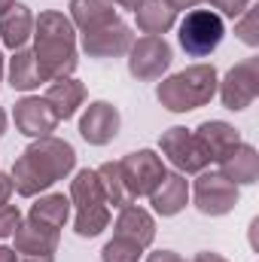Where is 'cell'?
<instances>
[{"instance_id": "cell-21", "label": "cell", "mask_w": 259, "mask_h": 262, "mask_svg": "<svg viewBox=\"0 0 259 262\" xmlns=\"http://www.w3.org/2000/svg\"><path fill=\"white\" fill-rule=\"evenodd\" d=\"M34 37V12L25 3H12V9L0 18V43L6 49H25V43Z\"/></svg>"}, {"instance_id": "cell-4", "label": "cell", "mask_w": 259, "mask_h": 262, "mask_svg": "<svg viewBox=\"0 0 259 262\" xmlns=\"http://www.w3.org/2000/svg\"><path fill=\"white\" fill-rule=\"evenodd\" d=\"M70 204L76 207L73 232L79 238H98L110 226V204L101 192L95 171H89V168L76 171V177L70 180Z\"/></svg>"}, {"instance_id": "cell-26", "label": "cell", "mask_w": 259, "mask_h": 262, "mask_svg": "<svg viewBox=\"0 0 259 262\" xmlns=\"http://www.w3.org/2000/svg\"><path fill=\"white\" fill-rule=\"evenodd\" d=\"M140 253H143V247H137L128 238L113 235L101 250V262H140Z\"/></svg>"}, {"instance_id": "cell-31", "label": "cell", "mask_w": 259, "mask_h": 262, "mask_svg": "<svg viewBox=\"0 0 259 262\" xmlns=\"http://www.w3.org/2000/svg\"><path fill=\"white\" fill-rule=\"evenodd\" d=\"M12 192H15V189H12V180H9V174H0V204H6Z\"/></svg>"}, {"instance_id": "cell-13", "label": "cell", "mask_w": 259, "mask_h": 262, "mask_svg": "<svg viewBox=\"0 0 259 262\" xmlns=\"http://www.w3.org/2000/svg\"><path fill=\"white\" fill-rule=\"evenodd\" d=\"M131 43H134V34L125 21H113L101 31H92V34H82V52L89 58H119V55H128Z\"/></svg>"}, {"instance_id": "cell-37", "label": "cell", "mask_w": 259, "mask_h": 262, "mask_svg": "<svg viewBox=\"0 0 259 262\" xmlns=\"http://www.w3.org/2000/svg\"><path fill=\"white\" fill-rule=\"evenodd\" d=\"M12 3H15V0H0V18H3V15L12 9Z\"/></svg>"}, {"instance_id": "cell-10", "label": "cell", "mask_w": 259, "mask_h": 262, "mask_svg": "<svg viewBox=\"0 0 259 262\" xmlns=\"http://www.w3.org/2000/svg\"><path fill=\"white\" fill-rule=\"evenodd\" d=\"M159 146H162V156L180 171V174H201L210 162L204 156V149L198 146L195 134L183 125H174L159 137Z\"/></svg>"}, {"instance_id": "cell-14", "label": "cell", "mask_w": 259, "mask_h": 262, "mask_svg": "<svg viewBox=\"0 0 259 262\" xmlns=\"http://www.w3.org/2000/svg\"><path fill=\"white\" fill-rule=\"evenodd\" d=\"M195 140H198V146L204 149V156H207V162H213V165H220L238 143H241V134L235 125H229V122H223V119H210V122H201L198 128L192 131Z\"/></svg>"}, {"instance_id": "cell-2", "label": "cell", "mask_w": 259, "mask_h": 262, "mask_svg": "<svg viewBox=\"0 0 259 262\" xmlns=\"http://www.w3.org/2000/svg\"><path fill=\"white\" fill-rule=\"evenodd\" d=\"M34 58L43 82H55L73 76L79 64L76 58V28L58 9H46L34 18Z\"/></svg>"}, {"instance_id": "cell-16", "label": "cell", "mask_w": 259, "mask_h": 262, "mask_svg": "<svg viewBox=\"0 0 259 262\" xmlns=\"http://www.w3.org/2000/svg\"><path fill=\"white\" fill-rule=\"evenodd\" d=\"M149 204L159 216H177L186 204H189V180L180 171H168L162 177V183L153 189Z\"/></svg>"}, {"instance_id": "cell-38", "label": "cell", "mask_w": 259, "mask_h": 262, "mask_svg": "<svg viewBox=\"0 0 259 262\" xmlns=\"http://www.w3.org/2000/svg\"><path fill=\"white\" fill-rule=\"evenodd\" d=\"M6 134V113H3V107H0V137Z\"/></svg>"}, {"instance_id": "cell-8", "label": "cell", "mask_w": 259, "mask_h": 262, "mask_svg": "<svg viewBox=\"0 0 259 262\" xmlns=\"http://www.w3.org/2000/svg\"><path fill=\"white\" fill-rule=\"evenodd\" d=\"M171 46L165 37H140L134 40L128 49V73L140 82H153V79H162V73L171 67Z\"/></svg>"}, {"instance_id": "cell-5", "label": "cell", "mask_w": 259, "mask_h": 262, "mask_svg": "<svg viewBox=\"0 0 259 262\" xmlns=\"http://www.w3.org/2000/svg\"><path fill=\"white\" fill-rule=\"evenodd\" d=\"M223 34H226V25H223L220 12H213V9H189L186 18L180 21L177 40H180L186 55L204 58L223 43Z\"/></svg>"}, {"instance_id": "cell-1", "label": "cell", "mask_w": 259, "mask_h": 262, "mask_svg": "<svg viewBox=\"0 0 259 262\" xmlns=\"http://www.w3.org/2000/svg\"><path fill=\"white\" fill-rule=\"evenodd\" d=\"M76 165V149L49 134V137H37L15 162H12V189L21 198H34L46 192L49 186H55L58 180H64Z\"/></svg>"}, {"instance_id": "cell-24", "label": "cell", "mask_w": 259, "mask_h": 262, "mask_svg": "<svg viewBox=\"0 0 259 262\" xmlns=\"http://www.w3.org/2000/svg\"><path fill=\"white\" fill-rule=\"evenodd\" d=\"M43 76H40V67L31 49H15V55L9 58V85L15 92H34L40 89Z\"/></svg>"}, {"instance_id": "cell-25", "label": "cell", "mask_w": 259, "mask_h": 262, "mask_svg": "<svg viewBox=\"0 0 259 262\" xmlns=\"http://www.w3.org/2000/svg\"><path fill=\"white\" fill-rule=\"evenodd\" d=\"M98 183H101V192L107 198L110 207H125V204H134L125 189V180H122V171H119V162H104L98 171Z\"/></svg>"}, {"instance_id": "cell-15", "label": "cell", "mask_w": 259, "mask_h": 262, "mask_svg": "<svg viewBox=\"0 0 259 262\" xmlns=\"http://www.w3.org/2000/svg\"><path fill=\"white\" fill-rule=\"evenodd\" d=\"M73 28L79 34L101 31L113 21H119V6L113 0H70V15Z\"/></svg>"}, {"instance_id": "cell-29", "label": "cell", "mask_w": 259, "mask_h": 262, "mask_svg": "<svg viewBox=\"0 0 259 262\" xmlns=\"http://www.w3.org/2000/svg\"><path fill=\"white\" fill-rule=\"evenodd\" d=\"M250 3H253V0H210V6H213V9H220L226 18H238Z\"/></svg>"}, {"instance_id": "cell-34", "label": "cell", "mask_w": 259, "mask_h": 262, "mask_svg": "<svg viewBox=\"0 0 259 262\" xmlns=\"http://www.w3.org/2000/svg\"><path fill=\"white\" fill-rule=\"evenodd\" d=\"M18 262H55L52 253H21Z\"/></svg>"}, {"instance_id": "cell-36", "label": "cell", "mask_w": 259, "mask_h": 262, "mask_svg": "<svg viewBox=\"0 0 259 262\" xmlns=\"http://www.w3.org/2000/svg\"><path fill=\"white\" fill-rule=\"evenodd\" d=\"M113 3H116V6H122V9H137L143 0H113Z\"/></svg>"}, {"instance_id": "cell-28", "label": "cell", "mask_w": 259, "mask_h": 262, "mask_svg": "<svg viewBox=\"0 0 259 262\" xmlns=\"http://www.w3.org/2000/svg\"><path fill=\"white\" fill-rule=\"evenodd\" d=\"M18 223H21V210L15 207V204H0V241L3 238H12V232L18 229Z\"/></svg>"}, {"instance_id": "cell-39", "label": "cell", "mask_w": 259, "mask_h": 262, "mask_svg": "<svg viewBox=\"0 0 259 262\" xmlns=\"http://www.w3.org/2000/svg\"><path fill=\"white\" fill-rule=\"evenodd\" d=\"M0 76H3V52H0Z\"/></svg>"}, {"instance_id": "cell-33", "label": "cell", "mask_w": 259, "mask_h": 262, "mask_svg": "<svg viewBox=\"0 0 259 262\" xmlns=\"http://www.w3.org/2000/svg\"><path fill=\"white\" fill-rule=\"evenodd\" d=\"M174 12H180V9H195L198 3H204V0H165Z\"/></svg>"}, {"instance_id": "cell-3", "label": "cell", "mask_w": 259, "mask_h": 262, "mask_svg": "<svg viewBox=\"0 0 259 262\" xmlns=\"http://www.w3.org/2000/svg\"><path fill=\"white\" fill-rule=\"evenodd\" d=\"M217 82H220V73L213 64H192L162 79L156 89V98L171 113H189V110H198L213 101Z\"/></svg>"}, {"instance_id": "cell-19", "label": "cell", "mask_w": 259, "mask_h": 262, "mask_svg": "<svg viewBox=\"0 0 259 262\" xmlns=\"http://www.w3.org/2000/svg\"><path fill=\"white\" fill-rule=\"evenodd\" d=\"M116 235L119 238H128L134 241L137 247H149L153 244V238H156V220H153V213L149 210H143V207H137V204H125V207H119V216H116Z\"/></svg>"}, {"instance_id": "cell-17", "label": "cell", "mask_w": 259, "mask_h": 262, "mask_svg": "<svg viewBox=\"0 0 259 262\" xmlns=\"http://www.w3.org/2000/svg\"><path fill=\"white\" fill-rule=\"evenodd\" d=\"M220 174L229 180V183H235V186H253L259 180V152L256 146H250V143H238L223 162H220Z\"/></svg>"}, {"instance_id": "cell-18", "label": "cell", "mask_w": 259, "mask_h": 262, "mask_svg": "<svg viewBox=\"0 0 259 262\" xmlns=\"http://www.w3.org/2000/svg\"><path fill=\"white\" fill-rule=\"evenodd\" d=\"M12 238H15V247H12V250H15L18 256H21V253H52V256H55L61 232H58V229H49V226H43V223H37V220H21L18 229L12 232Z\"/></svg>"}, {"instance_id": "cell-11", "label": "cell", "mask_w": 259, "mask_h": 262, "mask_svg": "<svg viewBox=\"0 0 259 262\" xmlns=\"http://www.w3.org/2000/svg\"><path fill=\"white\" fill-rule=\"evenodd\" d=\"M119 125H122V116L110 101H92L79 119V134L92 146H107L119 134Z\"/></svg>"}, {"instance_id": "cell-9", "label": "cell", "mask_w": 259, "mask_h": 262, "mask_svg": "<svg viewBox=\"0 0 259 262\" xmlns=\"http://www.w3.org/2000/svg\"><path fill=\"white\" fill-rule=\"evenodd\" d=\"M192 198H195L198 213H204V216H226L238 204V186L229 183L220 171L217 174L201 171L192 186Z\"/></svg>"}, {"instance_id": "cell-27", "label": "cell", "mask_w": 259, "mask_h": 262, "mask_svg": "<svg viewBox=\"0 0 259 262\" xmlns=\"http://www.w3.org/2000/svg\"><path fill=\"white\" fill-rule=\"evenodd\" d=\"M235 34L241 43L247 46H259V6H247L238 18H235Z\"/></svg>"}, {"instance_id": "cell-23", "label": "cell", "mask_w": 259, "mask_h": 262, "mask_svg": "<svg viewBox=\"0 0 259 262\" xmlns=\"http://www.w3.org/2000/svg\"><path fill=\"white\" fill-rule=\"evenodd\" d=\"M67 216H70V198L61 195V192H49V195H40L34 204H31V213L28 220H37L49 229H64Z\"/></svg>"}, {"instance_id": "cell-20", "label": "cell", "mask_w": 259, "mask_h": 262, "mask_svg": "<svg viewBox=\"0 0 259 262\" xmlns=\"http://www.w3.org/2000/svg\"><path fill=\"white\" fill-rule=\"evenodd\" d=\"M46 104L52 107V113L58 116V122L61 119H73L76 116V110L85 104V85L79 82V79H73V76H64V79H55L49 89H46Z\"/></svg>"}, {"instance_id": "cell-7", "label": "cell", "mask_w": 259, "mask_h": 262, "mask_svg": "<svg viewBox=\"0 0 259 262\" xmlns=\"http://www.w3.org/2000/svg\"><path fill=\"white\" fill-rule=\"evenodd\" d=\"M217 92H220V101L226 110H232V113L247 110L259 95V58L238 61L217 82Z\"/></svg>"}, {"instance_id": "cell-35", "label": "cell", "mask_w": 259, "mask_h": 262, "mask_svg": "<svg viewBox=\"0 0 259 262\" xmlns=\"http://www.w3.org/2000/svg\"><path fill=\"white\" fill-rule=\"evenodd\" d=\"M0 262H18V253H15L12 247H3V244H0Z\"/></svg>"}, {"instance_id": "cell-30", "label": "cell", "mask_w": 259, "mask_h": 262, "mask_svg": "<svg viewBox=\"0 0 259 262\" xmlns=\"http://www.w3.org/2000/svg\"><path fill=\"white\" fill-rule=\"evenodd\" d=\"M146 262H186L180 253H174V250H156V253H149Z\"/></svg>"}, {"instance_id": "cell-12", "label": "cell", "mask_w": 259, "mask_h": 262, "mask_svg": "<svg viewBox=\"0 0 259 262\" xmlns=\"http://www.w3.org/2000/svg\"><path fill=\"white\" fill-rule=\"evenodd\" d=\"M12 119H15V128L25 137H34V140L37 137H49L58 128V116L52 113L46 98H37V95H25L21 101H15Z\"/></svg>"}, {"instance_id": "cell-32", "label": "cell", "mask_w": 259, "mask_h": 262, "mask_svg": "<svg viewBox=\"0 0 259 262\" xmlns=\"http://www.w3.org/2000/svg\"><path fill=\"white\" fill-rule=\"evenodd\" d=\"M192 262H229L223 253H213V250H201V253H195Z\"/></svg>"}, {"instance_id": "cell-6", "label": "cell", "mask_w": 259, "mask_h": 262, "mask_svg": "<svg viewBox=\"0 0 259 262\" xmlns=\"http://www.w3.org/2000/svg\"><path fill=\"white\" fill-rule=\"evenodd\" d=\"M119 171H122V180H125V189H128L131 201H137V198H149L153 195V189L162 183V177L168 174L162 156H156L153 149L128 152L125 159H119Z\"/></svg>"}, {"instance_id": "cell-22", "label": "cell", "mask_w": 259, "mask_h": 262, "mask_svg": "<svg viewBox=\"0 0 259 262\" xmlns=\"http://www.w3.org/2000/svg\"><path fill=\"white\" fill-rule=\"evenodd\" d=\"M134 15H137V28H140L143 34H153V37L168 34V31L174 28V21H177V12H174L165 0H143V3L134 9Z\"/></svg>"}]
</instances>
